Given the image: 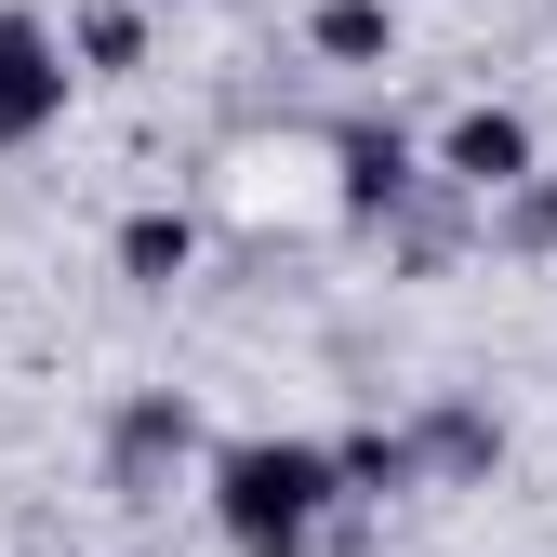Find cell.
I'll use <instances>...</instances> for the list:
<instances>
[{"label": "cell", "instance_id": "cell-2", "mask_svg": "<svg viewBox=\"0 0 557 557\" xmlns=\"http://www.w3.org/2000/svg\"><path fill=\"white\" fill-rule=\"evenodd\" d=\"M186 465H199V411H186L173 385H133V398L107 411V492H120V505H160Z\"/></svg>", "mask_w": 557, "mask_h": 557}, {"label": "cell", "instance_id": "cell-4", "mask_svg": "<svg viewBox=\"0 0 557 557\" xmlns=\"http://www.w3.org/2000/svg\"><path fill=\"white\" fill-rule=\"evenodd\" d=\"M332 173H345V213H359V226H385L398 199L425 186V147H411L398 120H345V133H332Z\"/></svg>", "mask_w": 557, "mask_h": 557}, {"label": "cell", "instance_id": "cell-8", "mask_svg": "<svg viewBox=\"0 0 557 557\" xmlns=\"http://www.w3.org/2000/svg\"><path fill=\"white\" fill-rule=\"evenodd\" d=\"M186 265H199V226L186 213H133L120 226V278H133V293H173Z\"/></svg>", "mask_w": 557, "mask_h": 557}, {"label": "cell", "instance_id": "cell-6", "mask_svg": "<svg viewBox=\"0 0 557 557\" xmlns=\"http://www.w3.org/2000/svg\"><path fill=\"white\" fill-rule=\"evenodd\" d=\"M411 465H425L438 492H478V478L505 465V411H478V398H438L425 425H411Z\"/></svg>", "mask_w": 557, "mask_h": 557}, {"label": "cell", "instance_id": "cell-10", "mask_svg": "<svg viewBox=\"0 0 557 557\" xmlns=\"http://www.w3.org/2000/svg\"><path fill=\"white\" fill-rule=\"evenodd\" d=\"M306 40H319L332 66H385V53H398V14H385V0H319Z\"/></svg>", "mask_w": 557, "mask_h": 557}, {"label": "cell", "instance_id": "cell-5", "mask_svg": "<svg viewBox=\"0 0 557 557\" xmlns=\"http://www.w3.org/2000/svg\"><path fill=\"white\" fill-rule=\"evenodd\" d=\"M518 173H531V120H518V107H465V120L438 133V186L492 199V186H518Z\"/></svg>", "mask_w": 557, "mask_h": 557}, {"label": "cell", "instance_id": "cell-11", "mask_svg": "<svg viewBox=\"0 0 557 557\" xmlns=\"http://www.w3.org/2000/svg\"><path fill=\"white\" fill-rule=\"evenodd\" d=\"M66 66H94V81H120V66H147V14H133V0H94V14L66 27Z\"/></svg>", "mask_w": 557, "mask_h": 557}, {"label": "cell", "instance_id": "cell-7", "mask_svg": "<svg viewBox=\"0 0 557 557\" xmlns=\"http://www.w3.org/2000/svg\"><path fill=\"white\" fill-rule=\"evenodd\" d=\"M332 478H345V505H398V492H425L411 425H345V438H332Z\"/></svg>", "mask_w": 557, "mask_h": 557}, {"label": "cell", "instance_id": "cell-9", "mask_svg": "<svg viewBox=\"0 0 557 557\" xmlns=\"http://www.w3.org/2000/svg\"><path fill=\"white\" fill-rule=\"evenodd\" d=\"M478 226H492V252H557V186H544V160L478 199Z\"/></svg>", "mask_w": 557, "mask_h": 557}, {"label": "cell", "instance_id": "cell-3", "mask_svg": "<svg viewBox=\"0 0 557 557\" xmlns=\"http://www.w3.org/2000/svg\"><path fill=\"white\" fill-rule=\"evenodd\" d=\"M66 27H40V14H0V160L14 147H40V133L66 120Z\"/></svg>", "mask_w": 557, "mask_h": 557}, {"label": "cell", "instance_id": "cell-1", "mask_svg": "<svg viewBox=\"0 0 557 557\" xmlns=\"http://www.w3.org/2000/svg\"><path fill=\"white\" fill-rule=\"evenodd\" d=\"M332 505H345L332 438H226L213 451V518L239 557H319Z\"/></svg>", "mask_w": 557, "mask_h": 557}]
</instances>
